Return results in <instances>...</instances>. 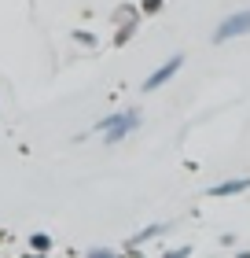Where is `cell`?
Here are the masks:
<instances>
[{"label": "cell", "instance_id": "cell-1", "mask_svg": "<svg viewBox=\"0 0 250 258\" xmlns=\"http://www.w3.org/2000/svg\"><path fill=\"white\" fill-rule=\"evenodd\" d=\"M133 129H140V111H118V114H107V118L96 122V133L107 144H118V140L129 137Z\"/></svg>", "mask_w": 250, "mask_h": 258}, {"label": "cell", "instance_id": "cell-2", "mask_svg": "<svg viewBox=\"0 0 250 258\" xmlns=\"http://www.w3.org/2000/svg\"><path fill=\"white\" fill-rule=\"evenodd\" d=\"M243 33H250V11H235V15H228L217 30H213V44L235 41V37H243Z\"/></svg>", "mask_w": 250, "mask_h": 258}, {"label": "cell", "instance_id": "cell-3", "mask_svg": "<svg viewBox=\"0 0 250 258\" xmlns=\"http://www.w3.org/2000/svg\"><path fill=\"white\" fill-rule=\"evenodd\" d=\"M181 67H184V55H170V59H165L158 70H151V74H147V81H144V92H154L158 85H165V81H170V78H173Z\"/></svg>", "mask_w": 250, "mask_h": 258}, {"label": "cell", "instance_id": "cell-4", "mask_svg": "<svg viewBox=\"0 0 250 258\" xmlns=\"http://www.w3.org/2000/svg\"><path fill=\"white\" fill-rule=\"evenodd\" d=\"M246 188H250V177H232V181L213 184L210 196H213V199H224V196H239V192H246Z\"/></svg>", "mask_w": 250, "mask_h": 258}, {"label": "cell", "instance_id": "cell-5", "mask_svg": "<svg viewBox=\"0 0 250 258\" xmlns=\"http://www.w3.org/2000/svg\"><path fill=\"white\" fill-rule=\"evenodd\" d=\"M162 232H165V225H147L144 232H136V236H129V247H140V243H147V240H154V236H162Z\"/></svg>", "mask_w": 250, "mask_h": 258}, {"label": "cell", "instance_id": "cell-6", "mask_svg": "<svg viewBox=\"0 0 250 258\" xmlns=\"http://www.w3.org/2000/svg\"><path fill=\"white\" fill-rule=\"evenodd\" d=\"M30 247H33V251H41V254H48L52 236H48V232H33V236H30Z\"/></svg>", "mask_w": 250, "mask_h": 258}, {"label": "cell", "instance_id": "cell-7", "mask_svg": "<svg viewBox=\"0 0 250 258\" xmlns=\"http://www.w3.org/2000/svg\"><path fill=\"white\" fill-rule=\"evenodd\" d=\"M162 4H165V0H144L140 11H144V15H154V11H162Z\"/></svg>", "mask_w": 250, "mask_h": 258}, {"label": "cell", "instance_id": "cell-8", "mask_svg": "<svg viewBox=\"0 0 250 258\" xmlns=\"http://www.w3.org/2000/svg\"><path fill=\"white\" fill-rule=\"evenodd\" d=\"M165 258H192V247H173V251H165Z\"/></svg>", "mask_w": 250, "mask_h": 258}, {"label": "cell", "instance_id": "cell-9", "mask_svg": "<svg viewBox=\"0 0 250 258\" xmlns=\"http://www.w3.org/2000/svg\"><path fill=\"white\" fill-rule=\"evenodd\" d=\"M74 41H81V44H96V37H92V33H85V30H74Z\"/></svg>", "mask_w": 250, "mask_h": 258}, {"label": "cell", "instance_id": "cell-10", "mask_svg": "<svg viewBox=\"0 0 250 258\" xmlns=\"http://www.w3.org/2000/svg\"><path fill=\"white\" fill-rule=\"evenodd\" d=\"M89 258H118V254H114V251H103V247H92Z\"/></svg>", "mask_w": 250, "mask_h": 258}, {"label": "cell", "instance_id": "cell-11", "mask_svg": "<svg viewBox=\"0 0 250 258\" xmlns=\"http://www.w3.org/2000/svg\"><path fill=\"white\" fill-rule=\"evenodd\" d=\"M26 258H48V254H41V251H33V254H26Z\"/></svg>", "mask_w": 250, "mask_h": 258}, {"label": "cell", "instance_id": "cell-12", "mask_svg": "<svg viewBox=\"0 0 250 258\" xmlns=\"http://www.w3.org/2000/svg\"><path fill=\"white\" fill-rule=\"evenodd\" d=\"M235 258H250V251H239V254H235Z\"/></svg>", "mask_w": 250, "mask_h": 258}]
</instances>
